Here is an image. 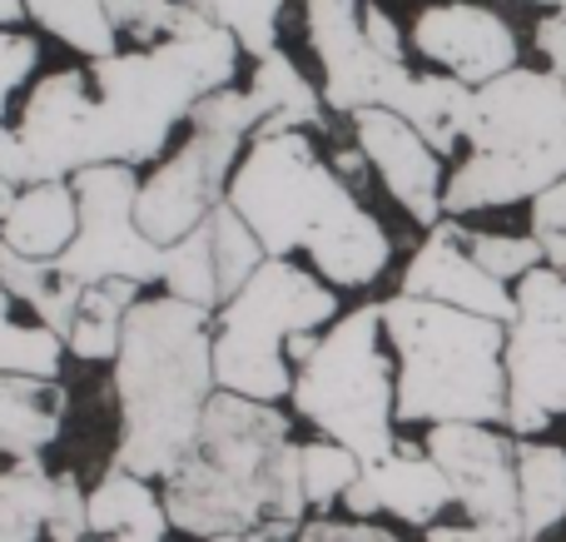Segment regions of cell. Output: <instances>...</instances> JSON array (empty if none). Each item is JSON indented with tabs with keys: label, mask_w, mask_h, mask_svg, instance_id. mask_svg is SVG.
I'll list each match as a JSON object with an SVG mask.
<instances>
[{
	"label": "cell",
	"mask_w": 566,
	"mask_h": 542,
	"mask_svg": "<svg viewBox=\"0 0 566 542\" xmlns=\"http://www.w3.org/2000/svg\"><path fill=\"white\" fill-rule=\"evenodd\" d=\"M234 30L209 25L199 35L145 50H115L85 70H55L25 100L20 135L50 179L90 165H149L169 145V129L195 115L199 100L234 85Z\"/></svg>",
	"instance_id": "cell-1"
},
{
	"label": "cell",
	"mask_w": 566,
	"mask_h": 542,
	"mask_svg": "<svg viewBox=\"0 0 566 542\" xmlns=\"http://www.w3.org/2000/svg\"><path fill=\"white\" fill-rule=\"evenodd\" d=\"M165 508L179 533L205 542L219 533H269L274 542H293L303 533L308 498L289 418L274 404L219 388L195 448L165 478Z\"/></svg>",
	"instance_id": "cell-2"
},
{
	"label": "cell",
	"mask_w": 566,
	"mask_h": 542,
	"mask_svg": "<svg viewBox=\"0 0 566 542\" xmlns=\"http://www.w3.org/2000/svg\"><path fill=\"white\" fill-rule=\"evenodd\" d=\"M229 205L254 225L269 259L308 254L333 289H368L392 259L388 229L318 155L308 129L249 139L229 179Z\"/></svg>",
	"instance_id": "cell-3"
},
{
	"label": "cell",
	"mask_w": 566,
	"mask_h": 542,
	"mask_svg": "<svg viewBox=\"0 0 566 542\" xmlns=\"http://www.w3.org/2000/svg\"><path fill=\"white\" fill-rule=\"evenodd\" d=\"M214 394V309L175 294L139 299L115 354V463L165 483L195 448Z\"/></svg>",
	"instance_id": "cell-4"
},
{
	"label": "cell",
	"mask_w": 566,
	"mask_h": 542,
	"mask_svg": "<svg viewBox=\"0 0 566 542\" xmlns=\"http://www.w3.org/2000/svg\"><path fill=\"white\" fill-rule=\"evenodd\" d=\"M468 159L448 175V219L512 209L566 179V80L557 70H507L472 90Z\"/></svg>",
	"instance_id": "cell-5"
},
{
	"label": "cell",
	"mask_w": 566,
	"mask_h": 542,
	"mask_svg": "<svg viewBox=\"0 0 566 542\" xmlns=\"http://www.w3.org/2000/svg\"><path fill=\"white\" fill-rule=\"evenodd\" d=\"M382 334L398 354L402 424H507V324L392 294Z\"/></svg>",
	"instance_id": "cell-6"
},
{
	"label": "cell",
	"mask_w": 566,
	"mask_h": 542,
	"mask_svg": "<svg viewBox=\"0 0 566 542\" xmlns=\"http://www.w3.org/2000/svg\"><path fill=\"white\" fill-rule=\"evenodd\" d=\"M338 319V294L293 259H264L254 279L214 314V374L229 394L279 404L293 394V338L323 334Z\"/></svg>",
	"instance_id": "cell-7"
},
{
	"label": "cell",
	"mask_w": 566,
	"mask_h": 542,
	"mask_svg": "<svg viewBox=\"0 0 566 542\" xmlns=\"http://www.w3.org/2000/svg\"><path fill=\"white\" fill-rule=\"evenodd\" d=\"M293 408L323 438L353 448L363 463H378L398 448V378L382 354V304H363L333 319L318 348L293 374Z\"/></svg>",
	"instance_id": "cell-8"
},
{
	"label": "cell",
	"mask_w": 566,
	"mask_h": 542,
	"mask_svg": "<svg viewBox=\"0 0 566 542\" xmlns=\"http://www.w3.org/2000/svg\"><path fill=\"white\" fill-rule=\"evenodd\" d=\"M259 129V110L249 100V90H214L209 100H199L189 115V145L179 155H169L155 175L139 185V229L155 244H179L185 234H195L209 215L229 199V179H234L244 145Z\"/></svg>",
	"instance_id": "cell-9"
},
{
	"label": "cell",
	"mask_w": 566,
	"mask_h": 542,
	"mask_svg": "<svg viewBox=\"0 0 566 542\" xmlns=\"http://www.w3.org/2000/svg\"><path fill=\"white\" fill-rule=\"evenodd\" d=\"M507 324V434L537 438L566 418V274L537 264L517 279Z\"/></svg>",
	"instance_id": "cell-10"
},
{
	"label": "cell",
	"mask_w": 566,
	"mask_h": 542,
	"mask_svg": "<svg viewBox=\"0 0 566 542\" xmlns=\"http://www.w3.org/2000/svg\"><path fill=\"white\" fill-rule=\"evenodd\" d=\"M75 179L80 199V229L55 259L65 274L85 284L105 279H129V284H159L165 279V244L139 229V185L135 165H90Z\"/></svg>",
	"instance_id": "cell-11"
},
{
	"label": "cell",
	"mask_w": 566,
	"mask_h": 542,
	"mask_svg": "<svg viewBox=\"0 0 566 542\" xmlns=\"http://www.w3.org/2000/svg\"><path fill=\"white\" fill-rule=\"evenodd\" d=\"M303 25L323 65V100L338 115H358L368 105L408 110L422 95V75L408 70V60H388L373 50L363 25V0H303Z\"/></svg>",
	"instance_id": "cell-12"
},
{
	"label": "cell",
	"mask_w": 566,
	"mask_h": 542,
	"mask_svg": "<svg viewBox=\"0 0 566 542\" xmlns=\"http://www.w3.org/2000/svg\"><path fill=\"white\" fill-rule=\"evenodd\" d=\"M428 454L448 473L452 498L462 503L468 523L522 538L517 434H502L497 424H432Z\"/></svg>",
	"instance_id": "cell-13"
},
{
	"label": "cell",
	"mask_w": 566,
	"mask_h": 542,
	"mask_svg": "<svg viewBox=\"0 0 566 542\" xmlns=\"http://www.w3.org/2000/svg\"><path fill=\"white\" fill-rule=\"evenodd\" d=\"M353 139L368 155V169H378V179L388 185V195L408 209L412 225L432 229L448 219V209H442V195H448L442 155L418 135L412 119H402L398 110L368 105L353 115Z\"/></svg>",
	"instance_id": "cell-14"
},
{
	"label": "cell",
	"mask_w": 566,
	"mask_h": 542,
	"mask_svg": "<svg viewBox=\"0 0 566 542\" xmlns=\"http://www.w3.org/2000/svg\"><path fill=\"white\" fill-rule=\"evenodd\" d=\"M412 50L448 75L468 80V85H488V80L517 70V30L497 15L492 6L478 0H442V6H422L412 20Z\"/></svg>",
	"instance_id": "cell-15"
},
{
	"label": "cell",
	"mask_w": 566,
	"mask_h": 542,
	"mask_svg": "<svg viewBox=\"0 0 566 542\" xmlns=\"http://www.w3.org/2000/svg\"><path fill=\"white\" fill-rule=\"evenodd\" d=\"M398 294L438 299V304L468 309V314L497 319V324H512V314H517V294L472 259V249L462 244L458 219H442V225L428 229V239H422L418 254H412L408 269H402Z\"/></svg>",
	"instance_id": "cell-16"
},
{
	"label": "cell",
	"mask_w": 566,
	"mask_h": 542,
	"mask_svg": "<svg viewBox=\"0 0 566 542\" xmlns=\"http://www.w3.org/2000/svg\"><path fill=\"white\" fill-rule=\"evenodd\" d=\"M363 478H368V488L378 493L382 513H392L408 528H432L442 518V508L458 503L448 473L438 468V458L422 454L418 444H398L388 458L363 463Z\"/></svg>",
	"instance_id": "cell-17"
},
{
	"label": "cell",
	"mask_w": 566,
	"mask_h": 542,
	"mask_svg": "<svg viewBox=\"0 0 566 542\" xmlns=\"http://www.w3.org/2000/svg\"><path fill=\"white\" fill-rule=\"evenodd\" d=\"M155 478H139L129 468L109 463L99 483L90 488V538L95 542H165L169 508L165 493H155Z\"/></svg>",
	"instance_id": "cell-18"
},
{
	"label": "cell",
	"mask_w": 566,
	"mask_h": 542,
	"mask_svg": "<svg viewBox=\"0 0 566 542\" xmlns=\"http://www.w3.org/2000/svg\"><path fill=\"white\" fill-rule=\"evenodd\" d=\"M80 229V199L75 179H40L25 185L10 205V215L0 219V244L20 249L30 259H60L65 244Z\"/></svg>",
	"instance_id": "cell-19"
},
{
	"label": "cell",
	"mask_w": 566,
	"mask_h": 542,
	"mask_svg": "<svg viewBox=\"0 0 566 542\" xmlns=\"http://www.w3.org/2000/svg\"><path fill=\"white\" fill-rule=\"evenodd\" d=\"M65 388L60 378L0 374V454L6 458H40L65 428Z\"/></svg>",
	"instance_id": "cell-20"
},
{
	"label": "cell",
	"mask_w": 566,
	"mask_h": 542,
	"mask_svg": "<svg viewBox=\"0 0 566 542\" xmlns=\"http://www.w3.org/2000/svg\"><path fill=\"white\" fill-rule=\"evenodd\" d=\"M249 100H254V110H259L254 135H289V129L328 125V100H323V90L308 85V75H303L283 50H269L264 60H254Z\"/></svg>",
	"instance_id": "cell-21"
},
{
	"label": "cell",
	"mask_w": 566,
	"mask_h": 542,
	"mask_svg": "<svg viewBox=\"0 0 566 542\" xmlns=\"http://www.w3.org/2000/svg\"><path fill=\"white\" fill-rule=\"evenodd\" d=\"M522 538L537 542L566 523V448L552 438H517Z\"/></svg>",
	"instance_id": "cell-22"
},
{
	"label": "cell",
	"mask_w": 566,
	"mask_h": 542,
	"mask_svg": "<svg viewBox=\"0 0 566 542\" xmlns=\"http://www.w3.org/2000/svg\"><path fill=\"white\" fill-rule=\"evenodd\" d=\"M139 304V284L129 279H105V284H85V299H80V314L70 324L65 344L75 358L85 364H115L119 338H125V319L129 309Z\"/></svg>",
	"instance_id": "cell-23"
},
{
	"label": "cell",
	"mask_w": 566,
	"mask_h": 542,
	"mask_svg": "<svg viewBox=\"0 0 566 542\" xmlns=\"http://www.w3.org/2000/svg\"><path fill=\"white\" fill-rule=\"evenodd\" d=\"M55 503V473L40 458L0 468V542H40Z\"/></svg>",
	"instance_id": "cell-24"
},
{
	"label": "cell",
	"mask_w": 566,
	"mask_h": 542,
	"mask_svg": "<svg viewBox=\"0 0 566 542\" xmlns=\"http://www.w3.org/2000/svg\"><path fill=\"white\" fill-rule=\"evenodd\" d=\"M105 10L119 25V35L139 40V45H165V40H185L219 25L214 0H105Z\"/></svg>",
	"instance_id": "cell-25"
},
{
	"label": "cell",
	"mask_w": 566,
	"mask_h": 542,
	"mask_svg": "<svg viewBox=\"0 0 566 542\" xmlns=\"http://www.w3.org/2000/svg\"><path fill=\"white\" fill-rule=\"evenodd\" d=\"M30 20L45 25L55 40L90 60H105L119 50V25L109 20L105 0H25Z\"/></svg>",
	"instance_id": "cell-26"
},
{
	"label": "cell",
	"mask_w": 566,
	"mask_h": 542,
	"mask_svg": "<svg viewBox=\"0 0 566 542\" xmlns=\"http://www.w3.org/2000/svg\"><path fill=\"white\" fill-rule=\"evenodd\" d=\"M159 284L175 299H189L199 309H219L224 304V289H219V264H214V239H209V219L185 234L179 244L165 249V279Z\"/></svg>",
	"instance_id": "cell-27"
},
{
	"label": "cell",
	"mask_w": 566,
	"mask_h": 542,
	"mask_svg": "<svg viewBox=\"0 0 566 542\" xmlns=\"http://www.w3.org/2000/svg\"><path fill=\"white\" fill-rule=\"evenodd\" d=\"M60 364H65V338L45 324L10 319V294H0V374L60 378Z\"/></svg>",
	"instance_id": "cell-28"
},
{
	"label": "cell",
	"mask_w": 566,
	"mask_h": 542,
	"mask_svg": "<svg viewBox=\"0 0 566 542\" xmlns=\"http://www.w3.org/2000/svg\"><path fill=\"white\" fill-rule=\"evenodd\" d=\"M298 478H303V498L308 508H333L343 503L353 483L363 478V458L353 448L333 444V438H318V444H298Z\"/></svg>",
	"instance_id": "cell-29"
},
{
	"label": "cell",
	"mask_w": 566,
	"mask_h": 542,
	"mask_svg": "<svg viewBox=\"0 0 566 542\" xmlns=\"http://www.w3.org/2000/svg\"><path fill=\"white\" fill-rule=\"evenodd\" d=\"M462 244H468L472 259H478L488 274H497L502 284H517L522 274L547 264V249L537 244V234H482V229H462Z\"/></svg>",
	"instance_id": "cell-30"
},
{
	"label": "cell",
	"mask_w": 566,
	"mask_h": 542,
	"mask_svg": "<svg viewBox=\"0 0 566 542\" xmlns=\"http://www.w3.org/2000/svg\"><path fill=\"white\" fill-rule=\"evenodd\" d=\"M279 10L283 0H214V20L224 30H234L239 45L254 60L279 50Z\"/></svg>",
	"instance_id": "cell-31"
},
{
	"label": "cell",
	"mask_w": 566,
	"mask_h": 542,
	"mask_svg": "<svg viewBox=\"0 0 566 542\" xmlns=\"http://www.w3.org/2000/svg\"><path fill=\"white\" fill-rule=\"evenodd\" d=\"M50 542H90V493L75 473H55V503H50Z\"/></svg>",
	"instance_id": "cell-32"
},
{
	"label": "cell",
	"mask_w": 566,
	"mask_h": 542,
	"mask_svg": "<svg viewBox=\"0 0 566 542\" xmlns=\"http://www.w3.org/2000/svg\"><path fill=\"white\" fill-rule=\"evenodd\" d=\"M532 234L547 249V264L566 274V179H557L547 195L532 199Z\"/></svg>",
	"instance_id": "cell-33"
},
{
	"label": "cell",
	"mask_w": 566,
	"mask_h": 542,
	"mask_svg": "<svg viewBox=\"0 0 566 542\" xmlns=\"http://www.w3.org/2000/svg\"><path fill=\"white\" fill-rule=\"evenodd\" d=\"M40 60V45L30 35H15V30H0V119H6V105L20 85L30 80Z\"/></svg>",
	"instance_id": "cell-34"
},
{
	"label": "cell",
	"mask_w": 566,
	"mask_h": 542,
	"mask_svg": "<svg viewBox=\"0 0 566 542\" xmlns=\"http://www.w3.org/2000/svg\"><path fill=\"white\" fill-rule=\"evenodd\" d=\"M0 179H10L15 189L50 179L45 165L35 159V149L25 145V135H20V129H6V125H0Z\"/></svg>",
	"instance_id": "cell-35"
},
{
	"label": "cell",
	"mask_w": 566,
	"mask_h": 542,
	"mask_svg": "<svg viewBox=\"0 0 566 542\" xmlns=\"http://www.w3.org/2000/svg\"><path fill=\"white\" fill-rule=\"evenodd\" d=\"M293 542H398L388 528H373L363 518H313Z\"/></svg>",
	"instance_id": "cell-36"
},
{
	"label": "cell",
	"mask_w": 566,
	"mask_h": 542,
	"mask_svg": "<svg viewBox=\"0 0 566 542\" xmlns=\"http://www.w3.org/2000/svg\"><path fill=\"white\" fill-rule=\"evenodd\" d=\"M537 50L542 60H547V70H557V75L566 80V0H557V6H547V15L537 20Z\"/></svg>",
	"instance_id": "cell-37"
},
{
	"label": "cell",
	"mask_w": 566,
	"mask_h": 542,
	"mask_svg": "<svg viewBox=\"0 0 566 542\" xmlns=\"http://www.w3.org/2000/svg\"><path fill=\"white\" fill-rule=\"evenodd\" d=\"M363 25H368V40H373V50H378V55L402 60V35H398V25H392L388 10L373 6V0H363Z\"/></svg>",
	"instance_id": "cell-38"
},
{
	"label": "cell",
	"mask_w": 566,
	"mask_h": 542,
	"mask_svg": "<svg viewBox=\"0 0 566 542\" xmlns=\"http://www.w3.org/2000/svg\"><path fill=\"white\" fill-rule=\"evenodd\" d=\"M428 533V542H522L512 533H497V528H482V523H468V528H422Z\"/></svg>",
	"instance_id": "cell-39"
},
{
	"label": "cell",
	"mask_w": 566,
	"mask_h": 542,
	"mask_svg": "<svg viewBox=\"0 0 566 542\" xmlns=\"http://www.w3.org/2000/svg\"><path fill=\"white\" fill-rule=\"evenodd\" d=\"M343 508H348V518H363V523H373V513H382V508H378V493L368 488V478H358V483L343 493Z\"/></svg>",
	"instance_id": "cell-40"
},
{
	"label": "cell",
	"mask_w": 566,
	"mask_h": 542,
	"mask_svg": "<svg viewBox=\"0 0 566 542\" xmlns=\"http://www.w3.org/2000/svg\"><path fill=\"white\" fill-rule=\"evenodd\" d=\"M363 165H368V155H363V149H338V155H333V169H338L353 189L363 185Z\"/></svg>",
	"instance_id": "cell-41"
},
{
	"label": "cell",
	"mask_w": 566,
	"mask_h": 542,
	"mask_svg": "<svg viewBox=\"0 0 566 542\" xmlns=\"http://www.w3.org/2000/svg\"><path fill=\"white\" fill-rule=\"evenodd\" d=\"M30 10H25V0H0V30H10L15 20H25Z\"/></svg>",
	"instance_id": "cell-42"
},
{
	"label": "cell",
	"mask_w": 566,
	"mask_h": 542,
	"mask_svg": "<svg viewBox=\"0 0 566 542\" xmlns=\"http://www.w3.org/2000/svg\"><path fill=\"white\" fill-rule=\"evenodd\" d=\"M15 195H20V189L10 185V179H0V219L10 215V205H15Z\"/></svg>",
	"instance_id": "cell-43"
},
{
	"label": "cell",
	"mask_w": 566,
	"mask_h": 542,
	"mask_svg": "<svg viewBox=\"0 0 566 542\" xmlns=\"http://www.w3.org/2000/svg\"><path fill=\"white\" fill-rule=\"evenodd\" d=\"M209 542H274V538H269V533H219Z\"/></svg>",
	"instance_id": "cell-44"
},
{
	"label": "cell",
	"mask_w": 566,
	"mask_h": 542,
	"mask_svg": "<svg viewBox=\"0 0 566 542\" xmlns=\"http://www.w3.org/2000/svg\"><path fill=\"white\" fill-rule=\"evenodd\" d=\"M522 6H557V0H522Z\"/></svg>",
	"instance_id": "cell-45"
},
{
	"label": "cell",
	"mask_w": 566,
	"mask_h": 542,
	"mask_svg": "<svg viewBox=\"0 0 566 542\" xmlns=\"http://www.w3.org/2000/svg\"><path fill=\"white\" fill-rule=\"evenodd\" d=\"M0 294H10V289H6V284H0Z\"/></svg>",
	"instance_id": "cell-46"
},
{
	"label": "cell",
	"mask_w": 566,
	"mask_h": 542,
	"mask_svg": "<svg viewBox=\"0 0 566 542\" xmlns=\"http://www.w3.org/2000/svg\"><path fill=\"white\" fill-rule=\"evenodd\" d=\"M90 542H95V538H90Z\"/></svg>",
	"instance_id": "cell-47"
}]
</instances>
